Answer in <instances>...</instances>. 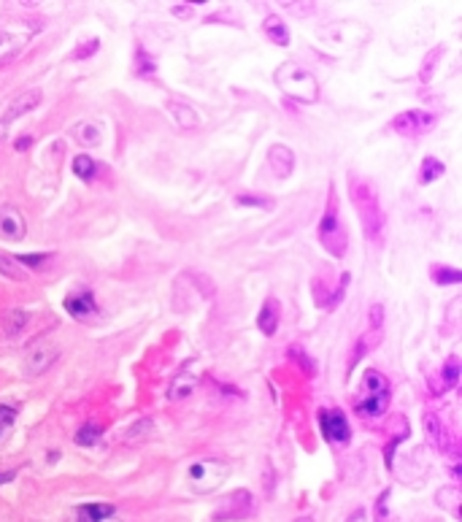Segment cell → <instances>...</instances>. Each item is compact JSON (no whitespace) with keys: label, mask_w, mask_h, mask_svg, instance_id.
Returning <instances> with one entry per match:
<instances>
[{"label":"cell","mask_w":462,"mask_h":522,"mask_svg":"<svg viewBox=\"0 0 462 522\" xmlns=\"http://www.w3.org/2000/svg\"><path fill=\"white\" fill-rule=\"evenodd\" d=\"M95 171H97V165L90 154H79V157H73V174L79 176V179L90 181V179H95Z\"/></svg>","instance_id":"23"},{"label":"cell","mask_w":462,"mask_h":522,"mask_svg":"<svg viewBox=\"0 0 462 522\" xmlns=\"http://www.w3.org/2000/svg\"><path fill=\"white\" fill-rule=\"evenodd\" d=\"M267 168H270V174L276 179H287L292 174V168H295V154H292L290 147L273 144L267 149Z\"/></svg>","instance_id":"10"},{"label":"cell","mask_w":462,"mask_h":522,"mask_svg":"<svg viewBox=\"0 0 462 522\" xmlns=\"http://www.w3.org/2000/svg\"><path fill=\"white\" fill-rule=\"evenodd\" d=\"M263 27H265V35L276 44V47H290V27L284 25L281 17L270 14L265 22H263Z\"/></svg>","instance_id":"17"},{"label":"cell","mask_w":462,"mask_h":522,"mask_svg":"<svg viewBox=\"0 0 462 522\" xmlns=\"http://www.w3.org/2000/svg\"><path fill=\"white\" fill-rule=\"evenodd\" d=\"M14 420H17V409L14 406H0V439L11 430Z\"/></svg>","instance_id":"27"},{"label":"cell","mask_w":462,"mask_h":522,"mask_svg":"<svg viewBox=\"0 0 462 522\" xmlns=\"http://www.w3.org/2000/svg\"><path fill=\"white\" fill-rule=\"evenodd\" d=\"M290 354L295 357V360H300V363H303V368H306V373H311V376H314V363L303 357V349H300V347H292V349H290Z\"/></svg>","instance_id":"31"},{"label":"cell","mask_w":462,"mask_h":522,"mask_svg":"<svg viewBox=\"0 0 462 522\" xmlns=\"http://www.w3.org/2000/svg\"><path fill=\"white\" fill-rule=\"evenodd\" d=\"M430 279L443 287V284H460L462 274L457 268H449V266H433V268H430Z\"/></svg>","instance_id":"22"},{"label":"cell","mask_w":462,"mask_h":522,"mask_svg":"<svg viewBox=\"0 0 462 522\" xmlns=\"http://www.w3.org/2000/svg\"><path fill=\"white\" fill-rule=\"evenodd\" d=\"M11 479H14V473H0V484H3V482H11Z\"/></svg>","instance_id":"34"},{"label":"cell","mask_w":462,"mask_h":522,"mask_svg":"<svg viewBox=\"0 0 462 522\" xmlns=\"http://www.w3.org/2000/svg\"><path fill=\"white\" fill-rule=\"evenodd\" d=\"M389 406V382L379 371H368L360 384V398L354 403V411L363 420H376Z\"/></svg>","instance_id":"2"},{"label":"cell","mask_w":462,"mask_h":522,"mask_svg":"<svg viewBox=\"0 0 462 522\" xmlns=\"http://www.w3.org/2000/svg\"><path fill=\"white\" fill-rule=\"evenodd\" d=\"M319 423H322V433H324V439L330 444H340V447L349 444L352 430H349V423H346V417H343L340 409H324V411H319Z\"/></svg>","instance_id":"6"},{"label":"cell","mask_w":462,"mask_h":522,"mask_svg":"<svg viewBox=\"0 0 462 522\" xmlns=\"http://www.w3.org/2000/svg\"><path fill=\"white\" fill-rule=\"evenodd\" d=\"M276 84L281 87L284 95H290L292 100H300V103H314L319 98V87H316V79L311 76V71H306L303 65L297 63H287L276 71Z\"/></svg>","instance_id":"3"},{"label":"cell","mask_w":462,"mask_h":522,"mask_svg":"<svg viewBox=\"0 0 462 522\" xmlns=\"http://www.w3.org/2000/svg\"><path fill=\"white\" fill-rule=\"evenodd\" d=\"M349 195L357 209V217L363 222V233L368 241H381L384 238V211L379 203V193L365 181L352 176L349 179Z\"/></svg>","instance_id":"1"},{"label":"cell","mask_w":462,"mask_h":522,"mask_svg":"<svg viewBox=\"0 0 462 522\" xmlns=\"http://www.w3.org/2000/svg\"><path fill=\"white\" fill-rule=\"evenodd\" d=\"M319 241H322V247L327 249L333 257H343V254H346L349 238H346V227L340 225L338 203H336V195H333V193H330L327 211H324V217H322V222H319Z\"/></svg>","instance_id":"4"},{"label":"cell","mask_w":462,"mask_h":522,"mask_svg":"<svg viewBox=\"0 0 462 522\" xmlns=\"http://www.w3.org/2000/svg\"><path fill=\"white\" fill-rule=\"evenodd\" d=\"M111 514H114V506H108V503H84L76 509L79 522H103Z\"/></svg>","instance_id":"18"},{"label":"cell","mask_w":462,"mask_h":522,"mask_svg":"<svg viewBox=\"0 0 462 522\" xmlns=\"http://www.w3.org/2000/svg\"><path fill=\"white\" fill-rule=\"evenodd\" d=\"M446 174V165L438 160V157H424L422 160V165H419V181L422 184H430V181H436V179H440V176Z\"/></svg>","instance_id":"20"},{"label":"cell","mask_w":462,"mask_h":522,"mask_svg":"<svg viewBox=\"0 0 462 522\" xmlns=\"http://www.w3.org/2000/svg\"><path fill=\"white\" fill-rule=\"evenodd\" d=\"M424 433H427L430 444H433L438 452H449V447H452V433H449L446 423L438 417L436 411H427V414H424Z\"/></svg>","instance_id":"11"},{"label":"cell","mask_w":462,"mask_h":522,"mask_svg":"<svg viewBox=\"0 0 462 522\" xmlns=\"http://www.w3.org/2000/svg\"><path fill=\"white\" fill-rule=\"evenodd\" d=\"M24 44H27L24 35H11V33H3V30H0V68L8 65V63H14V60L22 54Z\"/></svg>","instance_id":"14"},{"label":"cell","mask_w":462,"mask_h":522,"mask_svg":"<svg viewBox=\"0 0 462 522\" xmlns=\"http://www.w3.org/2000/svg\"><path fill=\"white\" fill-rule=\"evenodd\" d=\"M168 111H170V117L176 120V124H181L184 130H192V127H197V124H200V117H197V111H195L192 106H187V103L168 100Z\"/></svg>","instance_id":"15"},{"label":"cell","mask_w":462,"mask_h":522,"mask_svg":"<svg viewBox=\"0 0 462 522\" xmlns=\"http://www.w3.org/2000/svg\"><path fill=\"white\" fill-rule=\"evenodd\" d=\"M30 144H33V136H22V138H17V144H14V147H17V149H27Z\"/></svg>","instance_id":"33"},{"label":"cell","mask_w":462,"mask_h":522,"mask_svg":"<svg viewBox=\"0 0 462 522\" xmlns=\"http://www.w3.org/2000/svg\"><path fill=\"white\" fill-rule=\"evenodd\" d=\"M17 263H24L27 268H33V271H38V268H44V263H49L51 260V254H19V257H14Z\"/></svg>","instance_id":"28"},{"label":"cell","mask_w":462,"mask_h":522,"mask_svg":"<svg viewBox=\"0 0 462 522\" xmlns=\"http://www.w3.org/2000/svg\"><path fill=\"white\" fill-rule=\"evenodd\" d=\"M38 103H41V92H38V90H27V92H22L19 98H14V103H11V106H8L6 111H3L0 122L8 127V124L14 122V120H19L22 114H30V111H33V108H35Z\"/></svg>","instance_id":"12"},{"label":"cell","mask_w":462,"mask_h":522,"mask_svg":"<svg viewBox=\"0 0 462 522\" xmlns=\"http://www.w3.org/2000/svg\"><path fill=\"white\" fill-rule=\"evenodd\" d=\"M0 274L8 276L11 282H22V279H24V271L17 266V260H14V257H8V254H0Z\"/></svg>","instance_id":"25"},{"label":"cell","mask_w":462,"mask_h":522,"mask_svg":"<svg viewBox=\"0 0 462 522\" xmlns=\"http://www.w3.org/2000/svg\"><path fill=\"white\" fill-rule=\"evenodd\" d=\"M3 136H6V124L0 122V141H3Z\"/></svg>","instance_id":"35"},{"label":"cell","mask_w":462,"mask_h":522,"mask_svg":"<svg viewBox=\"0 0 462 522\" xmlns=\"http://www.w3.org/2000/svg\"><path fill=\"white\" fill-rule=\"evenodd\" d=\"M24 230H27V225H24L22 214L14 206H0V238L22 241Z\"/></svg>","instance_id":"9"},{"label":"cell","mask_w":462,"mask_h":522,"mask_svg":"<svg viewBox=\"0 0 462 522\" xmlns=\"http://www.w3.org/2000/svg\"><path fill=\"white\" fill-rule=\"evenodd\" d=\"M103 430H100V425H84L81 430H79V436H76V441L81 444V447H90V444H95L97 441V436H100Z\"/></svg>","instance_id":"26"},{"label":"cell","mask_w":462,"mask_h":522,"mask_svg":"<svg viewBox=\"0 0 462 522\" xmlns=\"http://www.w3.org/2000/svg\"><path fill=\"white\" fill-rule=\"evenodd\" d=\"M65 311L71 314L73 320H90L97 314V300L87 287H79L65 295Z\"/></svg>","instance_id":"8"},{"label":"cell","mask_w":462,"mask_h":522,"mask_svg":"<svg viewBox=\"0 0 462 522\" xmlns=\"http://www.w3.org/2000/svg\"><path fill=\"white\" fill-rule=\"evenodd\" d=\"M195 384H197V376H192V373H181V376H176L173 384H170V400L190 398L192 390H195Z\"/></svg>","instance_id":"21"},{"label":"cell","mask_w":462,"mask_h":522,"mask_svg":"<svg viewBox=\"0 0 462 522\" xmlns=\"http://www.w3.org/2000/svg\"><path fill=\"white\" fill-rule=\"evenodd\" d=\"M440 47L438 49L430 51V57H427V63H424V71H422V81H430V68H433V63H436V57H440Z\"/></svg>","instance_id":"32"},{"label":"cell","mask_w":462,"mask_h":522,"mask_svg":"<svg viewBox=\"0 0 462 522\" xmlns=\"http://www.w3.org/2000/svg\"><path fill=\"white\" fill-rule=\"evenodd\" d=\"M27 323H30V314H27L24 309H8V311L0 314V327H3L6 336H17V333H22Z\"/></svg>","instance_id":"16"},{"label":"cell","mask_w":462,"mask_h":522,"mask_svg":"<svg viewBox=\"0 0 462 522\" xmlns=\"http://www.w3.org/2000/svg\"><path fill=\"white\" fill-rule=\"evenodd\" d=\"M438 122L436 114H430V111H419V108H411V111H403V114H397L395 120H392V130L397 133V136H406V138H413V136H422V133H427L433 124Z\"/></svg>","instance_id":"5"},{"label":"cell","mask_w":462,"mask_h":522,"mask_svg":"<svg viewBox=\"0 0 462 522\" xmlns=\"http://www.w3.org/2000/svg\"><path fill=\"white\" fill-rule=\"evenodd\" d=\"M241 206H260V209H273V200L270 198H257V195H238Z\"/></svg>","instance_id":"29"},{"label":"cell","mask_w":462,"mask_h":522,"mask_svg":"<svg viewBox=\"0 0 462 522\" xmlns=\"http://www.w3.org/2000/svg\"><path fill=\"white\" fill-rule=\"evenodd\" d=\"M97 47H100V41H97V38H92V41H87V44H81V47H79V51H76L73 57H76V60H84V57H90V54H95V51H97Z\"/></svg>","instance_id":"30"},{"label":"cell","mask_w":462,"mask_h":522,"mask_svg":"<svg viewBox=\"0 0 462 522\" xmlns=\"http://www.w3.org/2000/svg\"><path fill=\"white\" fill-rule=\"evenodd\" d=\"M73 133H76V138L81 141V144H87V147H92V144H97L100 141V130H97L92 122H81L73 127Z\"/></svg>","instance_id":"24"},{"label":"cell","mask_w":462,"mask_h":522,"mask_svg":"<svg viewBox=\"0 0 462 522\" xmlns=\"http://www.w3.org/2000/svg\"><path fill=\"white\" fill-rule=\"evenodd\" d=\"M457 382H460V360L452 354V357L443 363V368H440V384H436L433 390H436V393H446V390H452Z\"/></svg>","instance_id":"19"},{"label":"cell","mask_w":462,"mask_h":522,"mask_svg":"<svg viewBox=\"0 0 462 522\" xmlns=\"http://www.w3.org/2000/svg\"><path fill=\"white\" fill-rule=\"evenodd\" d=\"M54 360H57V344H51L49 339H38L27 349L24 368H27V373H44Z\"/></svg>","instance_id":"7"},{"label":"cell","mask_w":462,"mask_h":522,"mask_svg":"<svg viewBox=\"0 0 462 522\" xmlns=\"http://www.w3.org/2000/svg\"><path fill=\"white\" fill-rule=\"evenodd\" d=\"M279 320H281V306L276 298H267L260 309V317H257V327L265 333V336H276L279 330Z\"/></svg>","instance_id":"13"}]
</instances>
